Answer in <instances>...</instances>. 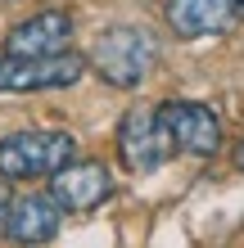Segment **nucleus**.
I'll list each match as a JSON object with an SVG mask.
<instances>
[{
  "mask_svg": "<svg viewBox=\"0 0 244 248\" xmlns=\"http://www.w3.org/2000/svg\"><path fill=\"white\" fill-rule=\"evenodd\" d=\"M68 158H77V140L68 131H18V136L0 140V176L5 181L54 176Z\"/></svg>",
  "mask_w": 244,
  "mask_h": 248,
  "instance_id": "2",
  "label": "nucleus"
},
{
  "mask_svg": "<svg viewBox=\"0 0 244 248\" xmlns=\"http://www.w3.org/2000/svg\"><path fill=\"white\" fill-rule=\"evenodd\" d=\"M86 59L73 50L59 54H0V91H64L77 86Z\"/></svg>",
  "mask_w": 244,
  "mask_h": 248,
  "instance_id": "3",
  "label": "nucleus"
},
{
  "mask_svg": "<svg viewBox=\"0 0 244 248\" xmlns=\"http://www.w3.org/2000/svg\"><path fill=\"white\" fill-rule=\"evenodd\" d=\"M235 5H240V9H244V0H235Z\"/></svg>",
  "mask_w": 244,
  "mask_h": 248,
  "instance_id": "12",
  "label": "nucleus"
},
{
  "mask_svg": "<svg viewBox=\"0 0 244 248\" xmlns=\"http://www.w3.org/2000/svg\"><path fill=\"white\" fill-rule=\"evenodd\" d=\"M59 221H64V208L54 203L50 194H23V199H9V212H5V235L14 244H50L59 235Z\"/></svg>",
  "mask_w": 244,
  "mask_h": 248,
  "instance_id": "7",
  "label": "nucleus"
},
{
  "mask_svg": "<svg viewBox=\"0 0 244 248\" xmlns=\"http://www.w3.org/2000/svg\"><path fill=\"white\" fill-rule=\"evenodd\" d=\"M167 23L185 41L212 36L231 23V0H167Z\"/></svg>",
  "mask_w": 244,
  "mask_h": 248,
  "instance_id": "9",
  "label": "nucleus"
},
{
  "mask_svg": "<svg viewBox=\"0 0 244 248\" xmlns=\"http://www.w3.org/2000/svg\"><path fill=\"white\" fill-rule=\"evenodd\" d=\"M73 41V18L64 9H46L32 18L14 23V32L5 36V54H59Z\"/></svg>",
  "mask_w": 244,
  "mask_h": 248,
  "instance_id": "8",
  "label": "nucleus"
},
{
  "mask_svg": "<svg viewBox=\"0 0 244 248\" xmlns=\"http://www.w3.org/2000/svg\"><path fill=\"white\" fill-rule=\"evenodd\" d=\"M113 194V171L99 158H68V163L50 176V199L64 212H95L99 203Z\"/></svg>",
  "mask_w": 244,
  "mask_h": 248,
  "instance_id": "5",
  "label": "nucleus"
},
{
  "mask_svg": "<svg viewBox=\"0 0 244 248\" xmlns=\"http://www.w3.org/2000/svg\"><path fill=\"white\" fill-rule=\"evenodd\" d=\"M5 212H9V181L0 176V226H5Z\"/></svg>",
  "mask_w": 244,
  "mask_h": 248,
  "instance_id": "10",
  "label": "nucleus"
},
{
  "mask_svg": "<svg viewBox=\"0 0 244 248\" xmlns=\"http://www.w3.org/2000/svg\"><path fill=\"white\" fill-rule=\"evenodd\" d=\"M154 59H159V41H154V32H149V27L122 23V27H109V32L95 36L91 59H86V63H91L109 86L131 91V86H140V81L149 77Z\"/></svg>",
  "mask_w": 244,
  "mask_h": 248,
  "instance_id": "1",
  "label": "nucleus"
},
{
  "mask_svg": "<svg viewBox=\"0 0 244 248\" xmlns=\"http://www.w3.org/2000/svg\"><path fill=\"white\" fill-rule=\"evenodd\" d=\"M118 154H122L127 171H136V176H145V171H154V167L167 163L172 140L163 136L159 113H154V108H131L122 118V126H118Z\"/></svg>",
  "mask_w": 244,
  "mask_h": 248,
  "instance_id": "6",
  "label": "nucleus"
},
{
  "mask_svg": "<svg viewBox=\"0 0 244 248\" xmlns=\"http://www.w3.org/2000/svg\"><path fill=\"white\" fill-rule=\"evenodd\" d=\"M235 167L244 171V140H240V149H235Z\"/></svg>",
  "mask_w": 244,
  "mask_h": 248,
  "instance_id": "11",
  "label": "nucleus"
},
{
  "mask_svg": "<svg viewBox=\"0 0 244 248\" xmlns=\"http://www.w3.org/2000/svg\"><path fill=\"white\" fill-rule=\"evenodd\" d=\"M154 113H159V126L172 140V149L195 154V158H212L222 149V118L208 104H199V99H167Z\"/></svg>",
  "mask_w": 244,
  "mask_h": 248,
  "instance_id": "4",
  "label": "nucleus"
}]
</instances>
